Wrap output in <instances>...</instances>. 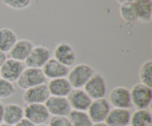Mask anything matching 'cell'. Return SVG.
Segmentation results:
<instances>
[{"mask_svg": "<svg viewBox=\"0 0 152 126\" xmlns=\"http://www.w3.org/2000/svg\"><path fill=\"white\" fill-rule=\"evenodd\" d=\"M95 72V69L89 64L79 63L69 69L67 79L73 89H82Z\"/></svg>", "mask_w": 152, "mask_h": 126, "instance_id": "obj_1", "label": "cell"}, {"mask_svg": "<svg viewBox=\"0 0 152 126\" xmlns=\"http://www.w3.org/2000/svg\"><path fill=\"white\" fill-rule=\"evenodd\" d=\"M132 106L136 109H147L152 100L151 87L141 83L134 84L130 89Z\"/></svg>", "mask_w": 152, "mask_h": 126, "instance_id": "obj_2", "label": "cell"}, {"mask_svg": "<svg viewBox=\"0 0 152 126\" xmlns=\"http://www.w3.org/2000/svg\"><path fill=\"white\" fill-rule=\"evenodd\" d=\"M47 78L42 69L26 67L16 81L17 86L23 90L45 84Z\"/></svg>", "mask_w": 152, "mask_h": 126, "instance_id": "obj_3", "label": "cell"}, {"mask_svg": "<svg viewBox=\"0 0 152 126\" xmlns=\"http://www.w3.org/2000/svg\"><path fill=\"white\" fill-rule=\"evenodd\" d=\"M83 90L92 100L105 98L107 93L106 81L101 74L95 72L84 86Z\"/></svg>", "mask_w": 152, "mask_h": 126, "instance_id": "obj_4", "label": "cell"}, {"mask_svg": "<svg viewBox=\"0 0 152 126\" xmlns=\"http://www.w3.org/2000/svg\"><path fill=\"white\" fill-rule=\"evenodd\" d=\"M51 50L48 47L44 45L36 46L34 47L24 63L26 67L42 69L51 58Z\"/></svg>", "mask_w": 152, "mask_h": 126, "instance_id": "obj_5", "label": "cell"}, {"mask_svg": "<svg viewBox=\"0 0 152 126\" xmlns=\"http://www.w3.org/2000/svg\"><path fill=\"white\" fill-rule=\"evenodd\" d=\"M108 102L113 108L129 110L133 107L130 90L125 86H117L113 88L108 95Z\"/></svg>", "mask_w": 152, "mask_h": 126, "instance_id": "obj_6", "label": "cell"}, {"mask_svg": "<svg viewBox=\"0 0 152 126\" xmlns=\"http://www.w3.org/2000/svg\"><path fill=\"white\" fill-rule=\"evenodd\" d=\"M111 105L105 98L92 100L87 113L94 124L104 122L111 110Z\"/></svg>", "mask_w": 152, "mask_h": 126, "instance_id": "obj_7", "label": "cell"}, {"mask_svg": "<svg viewBox=\"0 0 152 126\" xmlns=\"http://www.w3.org/2000/svg\"><path fill=\"white\" fill-rule=\"evenodd\" d=\"M24 117L28 119L35 125L45 124L50 119V114L45 104H25Z\"/></svg>", "mask_w": 152, "mask_h": 126, "instance_id": "obj_8", "label": "cell"}, {"mask_svg": "<svg viewBox=\"0 0 152 126\" xmlns=\"http://www.w3.org/2000/svg\"><path fill=\"white\" fill-rule=\"evenodd\" d=\"M25 68L24 62L7 58L4 64L0 67V78L11 83L16 82Z\"/></svg>", "mask_w": 152, "mask_h": 126, "instance_id": "obj_9", "label": "cell"}, {"mask_svg": "<svg viewBox=\"0 0 152 126\" xmlns=\"http://www.w3.org/2000/svg\"><path fill=\"white\" fill-rule=\"evenodd\" d=\"M45 106L52 117H68L72 110L67 97L50 96Z\"/></svg>", "mask_w": 152, "mask_h": 126, "instance_id": "obj_10", "label": "cell"}, {"mask_svg": "<svg viewBox=\"0 0 152 126\" xmlns=\"http://www.w3.org/2000/svg\"><path fill=\"white\" fill-rule=\"evenodd\" d=\"M50 96L46 84L25 90L22 99L25 104H45Z\"/></svg>", "mask_w": 152, "mask_h": 126, "instance_id": "obj_11", "label": "cell"}, {"mask_svg": "<svg viewBox=\"0 0 152 126\" xmlns=\"http://www.w3.org/2000/svg\"><path fill=\"white\" fill-rule=\"evenodd\" d=\"M53 58L68 68L74 66L77 60L75 50L71 44L66 42L59 43L55 47Z\"/></svg>", "mask_w": 152, "mask_h": 126, "instance_id": "obj_12", "label": "cell"}, {"mask_svg": "<svg viewBox=\"0 0 152 126\" xmlns=\"http://www.w3.org/2000/svg\"><path fill=\"white\" fill-rule=\"evenodd\" d=\"M67 99L72 110L87 112L92 100L82 89H73L67 96Z\"/></svg>", "mask_w": 152, "mask_h": 126, "instance_id": "obj_13", "label": "cell"}, {"mask_svg": "<svg viewBox=\"0 0 152 126\" xmlns=\"http://www.w3.org/2000/svg\"><path fill=\"white\" fill-rule=\"evenodd\" d=\"M34 47V44L30 40L25 38L17 40L13 47L7 53V58L21 62H25Z\"/></svg>", "mask_w": 152, "mask_h": 126, "instance_id": "obj_14", "label": "cell"}, {"mask_svg": "<svg viewBox=\"0 0 152 126\" xmlns=\"http://www.w3.org/2000/svg\"><path fill=\"white\" fill-rule=\"evenodd\" d=\"M43 74L47 79H56L60 78H67L69 68L51 58L45 66L42 68Z\"/></svg>", "mask_w": 152, "mask_h": 126, "instance_id": "obj_15", "label": "cell"}, {"mask_svg": "<svg viewBox=\"0 0 152 126\" xmlns=\"http://www.w3.org/2000/svg\"><path fill=\"white\" fill-rule=\"evenodd\" d=\"M131 113L129 109L112 108L105 122L108 126H126L130 124Z\"/></svg>", "mask_w": 152, "mask_h": 126, "instance_id": "obj_16", "label": "cell"}, {"mask_svg": "<svg viewBox=\"0 0 152 126\" xmlns=\"http://www.w3.org/2000/svg\"><path fill=\"white\" fill-rule=\"evenodd\" d=\"M24 118V109L16 103H7L4 105L3 123L14 126Z\"/></svg>", "mask_w": 152, "mask_h": 126, "instance_id": "obj_17", "label": "cell"}, {"mask_svg": "<svg viewBox=\"0 0 152 126\" xmlns=\"http://www.w3.org/2000/svg\"><path fill=\"white\" fill-rule=\"evenodd\" d=\"M47 86L50 96H55V97H67V96L73 89L67 78L50 80Z\"/></svg>", "mask_w": 152, "mask_h": 126, "instance_id": "obj_18", "label": "cell"}, {"mask_svg": "<svg viewBox=\"0 0 152 126\" xmlns=\"http://www.w3.org/2000/svg\"><path fill=\"white\" fill-rule=\"evenodd\" d=\"M134 4L136 9L137 20L142 23H150L152 19L151 0H135Z\"/></svg>", "mask_w": 152, "mask_h": 126, "instance_id": "obj_19", "label": "cell"}, {"mask_svg": "<svg viewBox=\"0 0 152 126\" xmlns=\"http://www.w3.org/2000/svg\"><path fill=\"white\" fill-rule=\"evenodd\" d=\"M17 35L13 30L7 27L0 28V50L7 53L17 41Z\"/></svg>", "mask_w": 152, "mask_h": 126, "instance_id": "obj_20", "label": "cell"}, {"mask_svg": "<svg viewBox=\"0 0 152 126\" xmlns=\"http://www.w3.org/2000/svg\"><path fill=\"white\" fill-rule=\"evenodd\" d=\"M151 114L148 109H136L131 114L130 124L132 126H151Z\"/></svg>", "mask_w": 152, "mask_h": 126, "instance_id": "obj_21", "label": "cell"}, {"mask_svg": "<svg viewBox=\"0 0 152 126\" xmlns=\"http://www.w3.org/2000/svg\"><path fill=\"white\" fill-rule=\"evenodd\" d=\"M68 117L72 126H92L94 124L86 112L71 110Z\"/></svg>", "mask_w": 152, "mask_h": 126, "instance_id": "obj_22", "label": "cell"}, {"mask_svg": "<svg viewBox=\"0 0 152 126\" xmlns=\"http://www.w3.org/2000/svg\"><path fill=\"white\" fill-rule=\"evenodd\" d=\"M120 14L122 19L128 23H132L137 20L134 2H126L120 4Z\"/></svg>", "mask_w": 152, "mask_h": 126, "instance_id": "obj_23", "label": "cell"}, {"mask_svg": "<svg viewBox=\"0 0 152 126\" xmlns=\"http://www.w3.org/2000/svg\"><path fill=\"white\" fill-rule=\"evenodd\" d=\"M139 79L141 84L152 87V60H147L142 63L139 70Z\"/></svg>", "mask_w": 152, "mask_h": 126, "instance_id": "obj_24", "label": "cell"}, {"mask_svg": "<svg viewBox=\"0 0 152 126\" xmlns=\"http://www.w3.org/2000/svg\"><path fill=\"white\" fill-rule=\"evenodd\" d=\"M16 89L13 83L0 78V99H7L13 96Z\"/></svg>", "mask_w": 152, "mask_h": 126, "instance_id": "obj_25", "label": "cell"}, {"mask_svg": "<svg viewBox=\"0 0 152 126\" xmlns=\"http://www.w3.org/2000/svg\"><path fill=\"white\" fill-rule=\"evenodd\" d=\"M7 7L16 10H22L28 8L31 5L32 0H2Z\"/></svg>", "mask_w": 152, "mask_h": 126, "instance_id": "obj_26", "label": "cell"}, {"mask_svg": "<svg viewBox=\"0 0 152 126\" xmlns=\"http://www.w3.org/2000/svg\"><path fill=\"white\" fill-rule=\"evenodd\" d=\"M49 126H72L68 117H51L49 119Z\"/></svg>", "mask_w": 152, "mask_h": 126, "instance_id": "obj_27", "label": "cell"}, {"mask_svg": "<svg viewBox=\"0 0 152 126\" xmlns=\"http://www.w3.org/2000/svg\"><path fill=\"white\" fill-rule=\"evenodd\" d=\"M14 126H36L33 122H31V121L28 120V119L24 117L23 119L21 120L19 122L16 124Z\"/></svg>", "mask_w": 152, "mask_h": 126, "instance_id": "obj_28", "label": "cell"}, {"mask_svg": "<svg viewBox=\"0 0 152 126\" xmlns=\"http://www.w3.org/2000/svg\"><path fill=\"white\" fill-rule=\"evenodd\" d=\"M7 59V53H4V52L0 50V67L4 64V63L6 61Z\"/></svg>", "mask_w": 152, "mask_h": 126, "instance_id": "obj_29", "label": "cell"}, {"mask_svg": "<svg viewBox=\"0 0 152 126\" xmlns=\"http://www.w3.org/2000/svg\"><path fill=\"white\" fill-rule=\"evenodd\" d=\"M3 109H4V105L0 102V124L3 123Z\"/></svg>", "mask_w": 152, "mask_h": 126, "instance_id": "obj_30", "label": "cell"}, {"mask_svg": "<svg viewBox=\"0 0 152 126\" xmlns=\"http://www.w3.org/2000/svg\"><path fill=\"white\" fill-rule=\"evenodd\" d=\"M116 1L121 4H123V3H126V2H134L135 0H116Z\"/></svg>", "mask_w": 152, "mask_h": 126, "instance_id": "obj_31", "label": "cell"}, {"mask_svg": "<svg viewBox=\"0 0 152 126\" xmlns=\"http://www.w3.org/2000/svg\"><path fill=\"white\" fill-rule=\"evenodd\" d=\"M92 126H108V125L104 122H99V123H94L93 124V125Z\"/></svg>", "mask_w": 152, "mask_h": 126, "instance_id": "obj_32", "label": "cell"}, {"mask_svg": "<svg viewBox=\"0 0 152 126\" xmlns=\"http://www.w3.org/2000/svg\"><path fill=\"white\" fill-rule=\"evenodd\" d=\"M0 126H13V125H7V124H5V123H1V124H0Z\"/></svg>", "mask_w": 152, "mask_h": 126, "instance_id": "obj_33", "label": "cell"}, {"mask_svg": "<svg viewBox=\"0 0 152 126\" xmlns=\"http://www.w3.org/2000/svg\"><path fill=\"white\" fill-rule=\"evenodd\" d=\"M36 126H49V125H46V124H42V125H36Z\"/></svg>", "mask_w": 152, "mask_h": 126, "instance_id": "obj_34", "label": "cell"}, {"mask_svg": "<svg viewBox=\"0 0 152 126\" xmlns=\"http://www.w3.org/2000/svg\"><path fill=\"white\" fill-rule=\"evenodd\" d=\"M126 126H132V125H126Z\"/></svg>", "mask_w": 152, "mask_h": 126, "instance_id": "obj_35", "label": "cell"}, {"mask_svg": "<svg viewBox=\"0 0 152 126\" xmlns=\"http://www.w3.org/2000/svg\"><path fill=\"white\" fill-rule=\"evenodd\" d=\"M151 126H152V125H151Z\"/></svg>", "mask_w": 152, "mask_h": 126, "instance_id": "obj_36", "label": "cell"}]
</instances>
